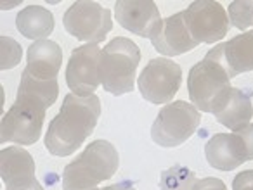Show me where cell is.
<instances>
[{
    "mask_svg": "<svg viewBox=\"0 0 253 190\" xmlns=\"http://www.w3.org/2000/svg\"><path fill=\"white\" fill-rule=\"evenodd\" d=\"M99 116H101V100L97 95L80 97L68 94L63 100L61 111L47 128V151L59 158L71 156L94 131Z\"/></svg>",
    "mask_w": 253,
    "mask_h": 190,
    "instance_id": "cell-1",
    "label": "cell"
},
{
    "mask_svg": "<svg viewBox=\"0 0 253 190\" xmlns=\"http://www.w3.org/2000/svg\"><path fill=\"white\" fill-rule=\"evenodd\" d=\"M120 166V156L108 140H94L63 171V190H94Z\"/></svg>",
    "mask_w": 253,
    "mask_h": 190,
    "instance_id": "cell-2",
    "label": "cell"
},
{
    "mask_svg": "<svg viewBox=\"0 0 253 190\" xmlns=\"http://www.w3.org/2000/svg\"><path fill=\"white\" fill-rule=\"evenodd\" d=\"M231 90V76L218 56L217 47L208 50L203 61L196 63L187 76V92L193 106L201 113H211Z\"/></svg>",
    "mask_w": 253,
    "mask_h": 190,
    "instance_id": "cell-3",
    "label": "cell"
},
{
    "mask_svg": "<svg viewBox=\"0 0 253 190\" xmlns=\"http://www.w3.org/2000/svg\"><path fill=\"white\" fill-rule=\"evenodd\" d=\"M141 63V50L130 38L116 36L102 49L99 81L111 95H125L134 90L135 71Z\"/></svg>",
    "mask_w": 253,
    "mask_h": 190,
    "instance_id": "cell-4",
    "label": "cell"
},
{
    "mask_svg": "<svg viewBox=\"0 0 253 190\" xmlns=\"http://www.w3.org/2000/svg\"><path fill=\"white\" fill-rule=\"evenodd\" d=\"M47 106L32 95L18 94L11 109L0 123V142H16L19 145H32L42 135Z\"/></svg>",
    "mask_w": 253,
    "mask_h": 190,
    "instance_id": "cell-5",
    "label": "cell"
},
{
    "mask_svg": "<svg viewBox=\"0 0 253 190\" xmlns=\"http://www.w3.org/2000/svg\"><path fill=\"white\" fill-rule=\"evenodd\" d=\"M201 123L200 111L186 100L167 104L151 127V138L160 147H177L184 144Z\"/></svg>",
    "mask_w": 253,
    "mask_h": 190,
    "instance_id": "cell-6",
    "label": "cell"
},
{
    "mask_svg": "<svg viewBox=\"0 0 253 190\" xmlns=\"http://www.w3.org/2000/svg\"><path fill=\"white\" fill-rule=\"evenodd\" d=\"M205 156L211 168L232 171L243 162L253 161V125L234 133H217L205 145Z\"/></svg>",
    "mask_w": 253,
    "mask_h": 190,
    "instance_id": "cell-7",
    "label": "cell"
},
{
    "mask_svg": "<svg viewBox=\"0 0 253 190\" xmlns=\"http://www.w3.org/2000/svg\"><path fill=\"white\" fill-rule=\"evenodd\" d=\"M63 25L64 30L77 40L97 45L113 28L111 11L99 5L97 2L80 0L68 7Z\"/></svg>",
    "mask_w": 253,
    "mask_h": 190,
    "instance_id": "cell-8",
    "label": "cell"
},
{
    "mask_svg": "<svg viewBox=\"0 0 253 190\" xmlns=\"http://www.w3.org/2000/svg\"><path fill=\"white\" fill-rule=\"evenodd\" d=\"M182 16L187 32L198 45L218 42L231 28L225 9L213 0L193 2L186 11H182Z\"/></svg>",
    "mask_w": 253,
    "mask_h": 190,
    "instance_id": "cell-9",
    "label": "cell"
},
{
    "mask_svg": "<svg viewBox=\"0 0 253 190\" xmlns=\"http://www.w3.org/2000/svg\"><path fill=\"white\" fill-rule=\"evenodd\" d=\"M141 95L151 104H167L182 85V69L165 57L151 59L137 80Z\"/></svg>",
    "mask_w": 253,
    "mask_h": 190,
    "instance_id": "cell-10",
    "label": "cell"
},
{
    "mask_svg": "<svg viewBox=\"0 0 253 190\" xmlns=\"http://www.w3.org/2000/svg\"><path fill=\"white\" fill-rule=\"evenodd\" d=\"M102 50L95 43H87L73 50L66 66V83L75 95H94L99 81V63Z\"/></svg>",
    "mask_w": 253,
    "mask_h": 190,
    "instance_id": "cell-11",
    "label": "cell"
},
{
    "mask_svg": "<svg viewBox=\"0 0 253 190\" xmlns=\"http://www.w3.org/2000/svg\"><path fill=\"white\" fill-rule=\"evenodd\" d=\"M115 14L122 28L142 38H153L163 21L151 0H120L115 4Z\"/></svg>",
    "mask_w": 253,
    "mask_h": 190,
    "instance_id": "cell-12",
    "label": "cell"
},
{
    "mask_svg": "<svg viewBox=\"0 0 253 190\" xmlns=\"http://www.w3.org/2000/svg\"><path fill=\"white\" fill-rule=\"evenodd\" d=\"M63 50L52 40H37L28 47L26 67L21 76L35 81H57Z\"/></svg>",
    "mask_w": 253,
    "mask_h": 190,
    "instance_id": "cell-13",
    "label": "cell"
},
{
    "mask_svg": "<svg viewBox=\"0 0 253 190\" xmlns=\"http://www.w3.org/2000/svg\"><path fill=\"white\" fill-rule=\"evenodd\" d=\"M151 43L160 54L170 57L180 56V54L189 52L198 47V43L187 32L182 12H177V14L163 19L160 28L153 35Z\"/></svg>",
    "mask_w": 253,
    "mask_h": 190,
    "instance_id": "cell-14",
    "label": "cell"
},
{
    "mask_svg": "<svg viewBox=\"0 0 253 190\" xmlns=\"http://www.w3.org/2000/svg\"><path fill=\"white\" fill-rule=\"evenodd\" d=\"M215 120L220 125L227 127L229 130L238 131L241 128L248 127L253 116L252 95L241 88L231 87L229 94L224 97L218 107L213 111Z\"/></svg>",
    "mask_w": 253,
    "mask_h": 190,
    "instance_id": "cell-15",
    "label": "cell"
},
{
    "mask_svg": "<svg viewBox=\"0 0 253 190\" xmlns=\"http://www.w3.org/2000/svg\"><path fill=\"white\" fill-rule=\"evenodd\" d=\"M215 47L231 80L241 73L253 71V30Z\"/></svg>",
    "mask_w": 253,
    "mask_h": 190,
    "instance_id": "cell-16",
    "label": "cell"
},
{
    "mask_svg": "<svg viewBox=\"0 0 253 190\" xmlns=\"http://www.w3.org/2000/svg\"><path fill=\"white\" fill-rule=\"evenodd\" d=\"M16 28L25 38L47 40L54 32V16L40 5H28L16 16Z\"/></svg>",
    "mask_w": 253,
    "mask_h": 190,
    "instance_id": "cell-17",
    "label": "cell"
},
{
    "mask_svg": "<svg viewBox=\"0 0 253 190\" xmlns=\"http://www.w3.org/2000/svg\"><path fill=\"white\" fill-rule=\"evenodd\" d=\"M0 176L7 185L11 182L35 176V161L32 154L19 147H5L0 152Z\"/></svg>",
    "mask_w": 253,
    "mask_h": 190,
    "instance_id": "cell-18",
    "label": "cell"
},
{
    "mask_svg": "<svg viewBox=\"0 0 253 190\" xmlns=\"http://www.w3.org/2000/svg\"><path fill=\"white\" fill-rule=\"evenodd\" d=\"M198 178L194 171L184 166H172L160 176V190H194Z\"/></svg>",
    "mask_w": 253,
    "mask_h": 190,
    "instance_id": "cell-19",
    "label": "cell"
},
{
    "mask_svg": "<svg viewBox=\"0 0 253 190\" xmlns=\"http://www.w3.org/2000/svg\"><path fill=\"white\" fill-rule=\"evenodd\" d=\"M229 23L238 30H246L253 25V2L236 0L229 5Z\"/></svg>",
    "mask_w": 253,
    "mask_h": 190,
    "instance_id": "cell-20",
    "label": "cell"
},
{
    "mask_svg": "<svg viewBox=\"0 0 253 190\" xmlns=\"http://www.w3.org/2000/svg\"><path fill=\"white\" fill-rule=\"evenodd\" d=\"M0 45H2V59H0V69H12L14 66H18L21 61L23 50L16 40H12L11 36H2L0 38Z\"/></svg>",
    "mask_w": 253,
    "mask_h": 190,
    "instance_id": "cell-21",
    "label": "cell"
},
{
    "mask_svg": "<svg viewBox=\"0 0 253 190\" xmlns=\"http://www.w3.org/2000/svg\"><path fill=\"white\" fill-rule=\"evenodd\" d=\"M232 190H253V169L238 173L232 180Z\"/></svg>",
    "mask_w": 253,
    "mask_h": 190,
    "instance_id": "cell-22",
    "label": "cell"
},
{
    "mask_svg": "<svg viewBox=\"0 0 253 190\" xmlns=\"http://www.w3.org/2000/svg\"><path fill=\"white\" fill-rule=\"evenodd\" d=\"M5 190H43V189L35 176H28V178H21V180H16V182L7 183Z\"/></svg>",
    "mask_w": 253,
    "mask_h": 190,
    "instance_id": "cell-23",
    "label": "cell"
},
{
    "mask_svg": "<svg viewBox=\"0 0 253 190\" xmlns=\"http://www.w3.org/2000/svg\"><path fill=\"white\" fill-rule=\"evenodd\" d=\"M194 190H227V187L218 178H203L198 180Z\"/></svg>",
    "mask_w": 253,
    "mask_h": 190,
    "instance_id": "cell-24",
    "label": "cell"
},
{
    "mask_svg": "<svg viewBox=\"0 0 253 190\" xmlns=\"http://www.w3.org/2000/svg\"><path fill=\"white\" fill-rule=\"evenodd\" d=\"M94 190H135V187L132 182H120V183H113V185L104 187V189H94Z\"/></svg>",
    "mask_w": 253,
    "mask_h": 190,
    "instance_id": "cell-25",
    "label": "cell"
}]
</instances>
